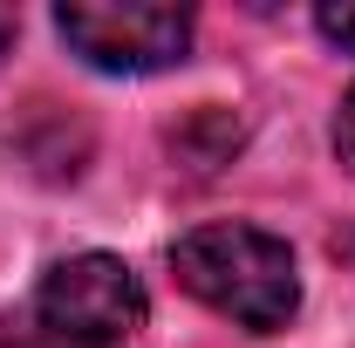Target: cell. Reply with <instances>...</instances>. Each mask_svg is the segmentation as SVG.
<instances>
[{
    "mask_svg": "<svg viewBox=\"0 0 355 348\" xmlns=\"http://www.w3.org/2000/svg\"><path fill=\"white\" fill-rule=\"evenodd\" d=\"M171 273L191 301H205L212 314L253 328V335L287 328L294 307H301V273H294L287 239H273L260 225H239V218L191 225L171 246Z\"/></svg>",
    "mask_w": 355,
    "mask_h": 348,
    "instance_id": "obj_1",
    "label": "cell"
},
{
    "mask_svg": "<svg viewBox=\"0 0 355 348\" xmlns=\"http://www.w3.org/2000/svg\"><path fill=\"white\" fill-rule=\"evenodd\" d=\"M35 314L62 348H123L144 328L150 301H144V280L116 253H76V260L48 266Z\"/></svg>",
    "mask_w": 355,
    "mask_h": 348,
    "instance_id": "obj_2",
    "label": "cell"
},
{
    "mask_svg": "<svg viewBox=\"0 0 355 348\" xmlns=\"http://www.w3.org/2000/svg\"><path fill=\"white\" fill-rule=\"evenodd\" d=\"M55 35L83 55L89 69H110V76H157L184 62L191 48V14L184 7H96V0H76V7H55Z\"/></svg>",
    "mask_w": 355,
    "mask_h": 348,
    "instance_id": "obj_3",
    "label": "cell"
},
{
    "mask_svg": "<svg viewBox=\"0 0 355 348\" xmlns=\"http://www.w3.org/2000/svg\"><path fill=\"white\" fill-rule=\"evenodd\" d=\"M14 157H21L35 177H48V184L83 177V164H89V130L76 123V116H62L55 103H35V116L14 130Z\"/></svg>",
    "mask_w": 355,
    "mask_h": 348,
    "instance_id": "obj_4",
    "label": "cell"
},
{
    "mask_svg": "<svg viewBox=\"0 0 355 348\" xmlns=\"http://www.w3.org/2000/svg\"><path fill=\"white\" fill-rule=\"evenodd\" d=\"M232 150H239V116H225V110H191L184 123H171V157L198 177L232 164Z\"/></svg>",
    "mask_w": 355,
    "mask_h": 348,
    "instance_id": "obj_5",
    "label": "cell"
},
{
    "mask_svg": "<svg viewBox=\"0 0 355 348\" xmlns=\"http://www.w3.org/2000/svg\"><path fill=\"white\" fill-rule=\"evenodd\" d=\"M314 28H321L335 48H349V55H355V0H342V7H321V14H314Z\"/></svg>",
    "mask_w": 355,
    "mask_h": 348,
    "instance_id": "obj_6",
    "label": "cell"
},
{
    "mask_svg": "<svg viewBox=\"0 0 355 348\" xmlns=\"http://www.w3.org/2000/svg\"><path fill=\"white\" fill-rule=\"evenodd\" d=\"M335 150H342V164L355 171V89L342 96V116H335Z\"/></svg>",
    "mask_w": 355,
    "mask_h": 348,
    "instance_id": "obj_7",
    "label": "cell"
},
{
    "mask_svg": "<svg viewBox=\"0 0 355 348\" xmlns=\"http://www.w3.org/2000/svg\"><path fill=\"white\" fill-rule=\"evenodd\" d=\"M7 42H14V14L0 7V55H7Z\"/></svg>",
    "mask_w": 355,
    "mask_h": 348,
    "instance_id": "obj_8",
    "label": "cell"
},
{
    "mask_svg": "<svg viewBox=\"0 0 355 348\" xmlns=\"http://www.w3.org/2000/svg\"><path fill=\"white\" fill-rule=\"evenodd\" d=\"M0 348H42V342H28V335H0Z\"/></svg>",
    "mask_w": 355,
    "mask_h": 348,
    "instance_id": "obj_9",
    "label": "cell"
}]
</instances>
